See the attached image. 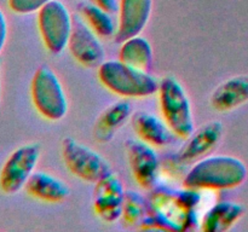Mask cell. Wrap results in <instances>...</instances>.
I'll list each match as a JSON object with an SVG mask.
<instances>
[{"label": "cell", "instance_id": "6", "mask_svg": "<svg viewBox=\"0 0 248 232\" xmlns=\"http://www.w3.org/2000/svg\"><path fill=\"white\" fill-rule=\"evenodd\" d=\"M62 157L70 173L87 183L96 184L113 172L102 155L72 137L63 138Z\"/></svg>", "mask_w": 248, "mask_h": 232}, {"label": "cell", "instance_id": "17", "mask_svg": "<svg viewBox=\"0 0 248 232\" xmlns=\"http://www.w3.org/2000/svg\"><path fill=\"white\" fill-rule=\"evenodd\" d=\"M132 115V106L127 101H119L102 111L94 123V139L108 143Z\"/></svg>", "mask_w": 248, "mask_h": 232}, {"label": "cell", "instance_id": "15", "mask_svg": "<svg viewBox=\"0 0 248 232\" xmlns=\"http://www.w3.org/2000/svg\"><path fill=\"white\" fill-rule=\"evenodd\" d=\"M24 188L31 197L47 203L63 202L70 193L64 181L46 172H34Z\"/></svg>", "mask_w": 248, "mask_h": 232}, {"label": "cell", "instance_id": "22", "mask_svg": "<svg viewBox=\"0 0 248 232\" xmlns=\"http://www.w3.org/2000/svg\"><path fill=\"white\" fill-rule=\"evenodd\" d=\"M51 0H9L10 9L19 14H28L39 11Z\"/></svg>", "mask_w": 248, "mask_h": 232}, {"label": "cell", "instance_id": "11", "mask_svg": "<svg viewBox=\"0 0 248 232\" xmlns=\"http://www.w3.org/2000/svg\"><path fill=\"white\" fill-rule=\"evenodd\" d=\"M125 188L115 173L111 172L98 180L94 186L93 209L106 222H114L121 219Z\"/></svg>", "mask_w": 248, "mask_h": 232}, {"label": "cell", "instance_id": "8", "mask_svg": "<svg viewBox=\"0 0 248 232\" xmlns=\"http://www.w3.org/2000/svg\"><path fill=\"white\" fill-rule=\"evenodd\" d=\"M40 159L38 144H26L15 150L0 172V190L6 195H14L26 186L35 172Z\"/></svg>", "mask_w": 248, "mask_h": 232}, {"label": "cell", "instance_id": "14", "mask_svg": "<svg viewBox=\"0 0 248 232\" xmlns=\"http://www.w3.org/2000/svg\"><path fill=\"white\" fill-rule=\"evenodd\" d=\"M131 125L138 138L152 146H164L173 139L174 133L165 120L148 111H135L131 115Z\"/></svg>", "mask_w": 248, "mask_h": 232}, {"label": "cell", "instance_id": "5", "mask_svg": "<svg viewBox=\"0 0 248 232\" xmlns=\"http://www.w3.org/2000/svg\"><path fill=\"white\" fill-rule=\"evenodd\" d=\"M31 101L43 117L50 121L62 120L68 111V101L64 88L47 65L38 68L31 80Z\"/></svg>", "mask_w": 248, "mask_h": 232}, {"label": "cell", "instance_id": "16", "mask_svg": "<svg viewBox=\"0 0 248 232\" xmlns=\"http://www.w3.org/2000/svg\"><path fill=\"white\" fill-rule=\"evenodd\" d=\"M248 102V76H234L218 85L211 94L215 110L230 111Z\"/></svg>", "mask_w": 248, "mask_h": 232}, {"label": "cell", "instance_id": "10", "mask_svg": "<svg viewBox=\"0 0 248 232\" xmlns=\"http://www.w3.org/2000/svg\"><path fill=\"white\" fill-rule=\"evenodd\" d=\"M125 147L131 172L138 185L143 188H154L160 171V161L154 146L140 139H128Z\"/></svg>", "mask_w": 248, "mask_h": 232}, {"label": "cell", "instance_id": "1", "mask_svg": "<svg viewBox=\"0 0 248 232\" xmlns=\"http://www.w3.org/2000/svg\"><path fill=\"white\" fill-rule=\"evenodd\" d=\"M201 202L199 190L184 186V190H173L159 186L152 193L148 214L140 222L142 229L183 231L199 224L196 208Z\"/></svg>", "mask_w": 248, "mask_h": 232}, {"label": "cell", "instance_id": "24", "mask_svg": "<svg viewBox=\"0 0 248 232\" xmlns=\"http://www.w3.org/2000/svg\"><path fill=\"white\" fill-rule=\"evenodd\" d=\"M93 2L94 5L103 9L104 11L109 12V14H113V12L119 10V5L116 0H93Z\"/></svg>", "mask_w": 248, "mask_h": 232}, {"label": "cell", "instance_id": "4", "mask_svg": "<svg viewBox=\"0 0 248 232\" xmlns=\"http://www.w3.org/2000/svg\"><path fill=\"white\" fill-rule=\"evenodd\" d=\"M159 101L162 117L174 135L188 138L194 132V117L191 103L181 82L173 76H166L160 81Z\"/></svg>", "mask_w": 248, "mask_h": 232}, {"label": "cell", "instance_id": "9", "mask_svg": "<svg viewBox=\"0 0 248 232\" xmlns=\"http://www.w3.org/2000/svg\"><path fill=\"white\" fill-rule=\"evenodd\" d=\"M70 55L86 68H98L104 62L106 52L99 36L82 17L73 18V28L67 45Z\"/></svg>", "mask_w": 248, "mask_h": 232}, {"label": "cell", "instance_id": "13", "mask_svg": "<svg viewBox=\"0 0 248 232\" xmlns=\"http://www.w3.org/2000/svg\"><path fill=\"white\" fill-rule=\"evenodd\" d=\"M152 9L153 0H120L116 43L121 44L132 36L140 35L149 22Z\"/></svg>", "mask_w": 248, "mask_h": 232}, {"label": "cell", "instance_id": "19", "mask_svg": "<svg viewBox=\"0 0 248 232\" xmlns=\"http://www.w3.org/2000/svg\"><path fill=\"white\" fill-rule=\"evenodd\" d=\"M119 59L131 67L148 72L152 68L154 59L152 45L143 36H132L121 43Z\"/></svg>", "mask_w": 248, "mask_h": 232}, {"label": "cell", "instance_id": "18", "mask_svg": "<svg viewBox=\"0 0 248 232\" xmlns=\"http://www.w3.org/2000/svg\"><path fill=\"white\" fill-rule=\"evenodd\" d=\"M245 209L236 202L223 201L213 204L201 219V230L205 232H223L229 230L240 218Z\"/></svg>", "mask_w": 248, "mask_h": 232}, {"label": "cell", "instance_id": "12", "mask_svg": "<svg viewBox=\"0 0 248 232\" xmlns=\"http://www.w3.org/2000/svg\"><path fill=\"white\" fill-rule=\"evenodd\" d=\"M223 135V125L219 121H211L199 130H194L186 142L177 152L176 160L181 164L195 163L207 156L220 142Z\"/></svg>", "mask_w": 248, "mask_h": 232}, {"label": "cell", "instance_id": "23", "mask_svg": "<svg viewBox=\"0 0 248 232\" xmlns=\"http://www.w3.org/2000/svg\"><path fill=\"white\" fill-rule=\"evenodd\" d=\"M7 38V21L5 14L2 12V10L0 9V52L4 48L5 43H6Z\"/></svg>", "mask_w": 248, "mask_h": 232}, {"label": "cell", "instance_id": "21", "mask_svg": "<svg viewBox=\"0 0 248 232\" xmlns=\"http://www.w3.org/2000/svg\"><path fill=\"white\" fill-rule=\"evenodd\" d=\"M148 209H149V203H147L145 198L140 193L127 191L124 200L121 219L127 225L140 224L148 214Z\"/></svg>", "mask_w": 248, "mask_h": 232}, {"label": "cell", "instance_id": "25", "mask_svg": "<svg viewBox=\"0 0 248 232\" xmlns=\"http://www.w3.org/2000/svg\"><path fill=\"white\" fill-rule=\"evenodd\" d=\"M0 101H1V68H0Z\"/></svg>", "mask_w": 248, "mask_h": 232}, {"label": "cell", "instance_id": "20", "mask_svg": "<svg viewBox=\"0 0 248 232\" xmlns=\"http://www.w3.org/2000/svg\"><path fill=\"white\" fill-rule=\"evenodd\" d=\"M81 17L101 38H110L115 35L116 28L110 14L94 4L82 2L79 7Z\"/></svg>", "mask_w": 248, "mask_h": 232}, {"label": "cell", "instance_id": "7", "mask_svg": "<svg viewBox=\"0 0 248 232\" xmlns=\"http://www.w3.org/2000/svg\"><path fill=\"white\" fill-rule=\"evenodd\" d=\"M38 26L44 45L51 53L58 55L67 47L73 28V17L63 2L51 0L41 7Z\"/></svg>", "mask_w": 248, "mask_h": 232}, {"label": "cell", "instance_id": "2", "mask_svg": "<svg viewBox=\"0 0 248 232\" xmlns=\"http://www.w3.org/2000/svg\"><path fill=\"white\" fill-rule=\"evenodd\" d=\"M247 168L241 160L228 155H212L199 160L184 176L186 188L199 191L228 190L241 185Z\"/></svg>", "mask_w": 248, "mask_h": 232}, {"label": "cell", "instance_id": "3", "mask_svg": "<svg viewBox=\"0 0 248 232\" xmlns=\"http://www.w3.org/2000/svg\"><path fill=\"white\" fill-rule=\"evenodd\" d=\"M98 79L106 88L125 98H144L159 91L160 82L147 70L118 60H104L98 67Z\"/></svg>", "mask_w": 248, "mask_h": 232}]
</instances>
